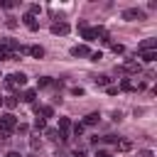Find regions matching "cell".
Masks as SVG:
<instances>
[{
	"instance_id": "6da1fadb",
	"label": "cell",
	"mask_w": 157,
	"mask_h": 157,
	"mask_svg": "<svg viewBox=\"0 0 157 157\" xmlns=\"http://www.w3.org/2000/svg\"><path fill=\"white\" fill-rule=\"evenodd\" d=\"M27 83V76L22 74V71H15V74H10L7 78H5V86L7 88H20V86H25Z\"/></svg>"
},
{
	"instance_id": "7a4b0ae2",
	"label": "cell",
	"mask_w": 157,
	"mask_h": 157,
	"mask_svg": "<svg viewBox=\"0 0 157 157\" xmlns=\"http://www.w3.org/2000/svg\"><path fill=\"white\" fill-rule=\"evenodd\" d=\"M17 128V120H15V115L12 113H7V115H2L0 118V132H5V135H12V130Z\"/></svg>"
},
{
	"instance_id": "3957f363",
	"label": "cell",
	"mask_w": 157,
	"mask_h": 157,
	"mask_svg": "<svg viewBox=\"0 0 157 157\" xmlns=\"http://www.w3.org/2000/svg\"><path fill=\"white\" fill-rule=\"evenodd\" d=\"M123 20H147V15L140 7H128V10H123Z\"/></svg>"
},
{
	"instance_id": "277c9868",
	"label": "cell",
	"mask_w": 157,
	"mask_h": 157,
	"mask_svg": "<svg viewBox=\"0 0 157 157\" xmlns=\"http://www.w3.org/2000/svg\"><path fill=\"white\" fill-rule=\"evenodd\" d=\"M123 71H125V74H140V71H142V66H140V61L128 59V61L123 64Z\"/></svg>"
},
{
	"instance_id": "5b68a950",
	"label": "cell",
	"mask_w": 157,
	"mask_h": 157,
	"mask_svg": "<svg viewBox=\"0 0 157 157\" xmlns=\"http://www.w3.org/2000/svg\"><path fill=\"white\" fill-rule=\"evenodd\" d=\"M78 29H81V37H83L86 42H93V39H96L93 29H91V27H86V22H78Z\"/></svg>"
},
{
	"instance_id": "8992f818",
	"label": "cell",
	"mask_w": 157,
	"mask_h": 157,
	"mask_svg": "<svg viewBox=\"0 0 157 157\" xmlns=\"http://www.w3.org/2000/svg\"><path fill=\"white\" fill-rule=\"evenodd\" d=\"M71 54L74 56H91V49H88V44H76V47H71Z\"/></svg>"
},
{
	"instance_id": "52a82bcc",
	"label": "cell",
	"mask_w": 157,
	"mask_h": 157,
	"mask_svg": "<svg viewBox=\"0 0 157 157\" xmlns=\"http://www.w3.org/2000/svg\"><path fill=\"white\" fill-rule=\"evenodd\" d=\"M69 130H71V120L69 118H59V132L64 135V140H69Z\"/></svg>"
},
{
	"instance_id": "ba28073f",
	"label": "cell",
	"mask_w": 157,
	"mask_h": 157,
	"mask_svg": "<svg viewBox=\"0 0 157 157\" xmlns=\"http://www.w3.org/2000/svg\"><path fill=\"white\" fill-rule=\"evenodd\" d=\"M69 29H71V27H69L66 22H54V25H52V34H69Z\"/></svg>"
},
{
	"instance_id": "9c48e42d",
	"label": "cell",
	"mask_w": 157,
	"mask_h": 157,
	"mask_svg": "<svg viewBox=\"0 0 157 157\" xmlns=\"http://www.w3.org/2000/svg\"><path fill=\"white\" fill-rule=\"evenodd\" d=\"M22 20H25V25H27V29H32V32H37V29H39V22H37V17H32L29 12H27V15L22 17Z\"/></svg>"
},
{
	"instance_id": "30bf717a",
	"label": "cell",
	"mask_w": 157,
	"mask_h": 157,
	"mask_svg": "<svg viewBox=\"0 0 157 157\" xmlns=\"http://www.w3.org/2000/svg\"><path fill=\"white\" fill-rule=\"evenodd\" d=\"M140 59H142L145 64H152V61L157 59V49H150V52H140Z\"/></svg>"
},
{
	"instance_id": "8fae6325",
	"label": "cell",
	"mask_w": 157,
	"mask_h": 157,
	"mask_svg": "<svg viewBox=\"0 0 157 157\" xmlns=\"http://www.w3.org/2000/svg\"><path fill=\"white\" fill-rule=\"evenodd\" d=\"M37 115L47 120V118H52V115H54V108H52V105H42V108H37Z\"/></svg>"
},
{
	"instance_id": "7c38bea8",
	"label": "cell",
	"mask_w": 157,
	"mask_h": 157,
	"mask_svg": "<svg viewBox=\"0 0 157 157\" xmlns=\"http://www.w3.org/2000/svg\"><path fill=\"white\" fill-rule=\"evenodd\" d=\"M44 135H47V140H52V142H59V140H64V135L59 132V130H44Z\"/></svg>"
},
{
	"instance_id": "4fadbf2b",
	"label": "cell",
	"mask_w": 157,
	"mask_h": 157,
	"mask_svg": "<svg viewBox=\"0 0 157 157\" xmlns=\"http://www.w3.org/2000/svg\"><path fill=\"white\" fill-rule=\"evenodd\" d=\"M27 54H32L34 59H42V56H44V47L34 44V47H29V49H27Z\"/></svg>"
},
{
	"instance_id": "5bb4252c",
	"label": "cell",
	"mask_w": 157,
	"mask_h": 157,
	"mask_svg": "<svg viewBox=\"0 0 157 157\" xmlns=\"http://www.w3.org/2000/svg\"><path fill=\"white\" fill-rule=\"evenodd\" d=\"M17 103H20V101H17V96H2V105H7L10 110H12V108H17Z\"/></svg>"
},
{
	"instance_id": "9a60e30c",
	"label": "cell",
	"mask_w": 157,
	"mask_h": 157,
	"mask_svg": "<svg viewBox=\"0 0 157 157\" xmlns=\"http://www.w3.org/2000/svg\"><path fill=\"white\" fill-rule=\"evenodd\" d=\"M150 49H157V39H145L140 44V52H150Z\"/></svg>"
},
{
	"instance_id": "2e32d148",
	"label": "cell",
	"mask_w": 157,
	"mask_h": 157,
	"mask_svg": "<svg viewBox=\"0 0 157 157\" xmlns=\"http://www.w3.org/2000/svg\"><path fill=\"white\" fill-rule=\"evenodd\" d=\"M115 145H118L120 152H130V150H132V140H118Z\"/></svg>"
},
{
	"instance_id": "e0dca14e",
	"label": "cell",
	"mask_w": 157,
	"mask_h": 157,
	"mask_svg": "<svg viewBox=\"0 0 157 157\" xmlns=\"http://www.w3.org/2000/svg\"><path fill=\"white\" fill-rule=\"evenodd\" d=\"M98 118H101L98 113H88V115L83 118V123H81V125H96V123H98Z\"/></svg>"
},
{
	"instance_id": "ac0fdd59",
	"label": "cell",
	"mask_w": 157,
	"mask_h": 157,
	"mask_svg": "<svg viewBox=\"0 0 157 157\" xmlns=\"http://www.w3.org/2000/svg\"><path fill=\"white\" fill-rule=\"evenodd\" d=\"M34 98H37V91H32V88L22 93V101H25V103H34Z\"/></svg>"
},
{
	"instance_id": "d6986e66",
	"label": "cell",
	"mask_w": 157,
	"mask_h": 157,
	"mask_svg": "<svg viewBox=\"0 0 157 157\" xmlns=\"http://www.w3.org/2000/svg\"><path fill=\"white\" fill-rule=\"evenodd\" d=\"M52 83H54V81H52L49 76H39V78H37V86H39V88H47V86H52Z\"/></svg>"
},
{
	"instance_id": "ffe728a7",
	"label": "cell",
	"mask_w": 157,
	"mask_h": 157,
	"mask_svg": "<svg viewBox=\"0 0 157 157\" xmlns=\"http://www.w3.org/2000/svg\"><path fill=\"white\" fill-rule=\"evenodd\" d=\"M93 81H96L98 86H110V78H108V76H96Z\"/></svg>"
},
{
	"instance_id": "44dd1931",
	"label": "cell",
	"mask_w": 157,
	"mask_h": 157,
	"mask_svg": "<svg viewBox=\"0 0 157 157\" xmlns=\"http://www.w3.org/2000/svg\"><path fill=\"white\" fill-rule=\"evenodd\" d=\"M120 88H123V91H135V83H130L128 78H123V81H120Z\"/></svg>"
},
{
	"instance_id": "7402d4cb",
	"label": "cell",
	"mask_w": 157,
	"mask_h": 157,
	"mask_svg": "<svg viewBox=\"0 0 157 157\" xmlns=\"http://www.w3.org/2000/svg\"><path fill=\"white\" fill-rule=\"evenodd\" d=\"M34 128H37V130H47V120L37 115V120H34Z\"/></svg>"
},
{
	"instance_id": "603a6c76",
	"label": "cell",
	"mask_w": 157,
	"mask_h": 157,
	"mask_svg": "<svg viewBox=\"0 0 157 157\" xmlns=\"http://www.w3.org/2000/svg\"><path fill=\"white\" fill-rule=\"evenodd\" d=\"M71 130H74V135H76V137H81V132H83V125H81V123H74V125H71Z\"/></svg>"
},
{
	"instance_id": "cb8c5ba5",
	"label": "cell",
	"mask_w": 157,
	"mask_h": 157,
	"mask_svg": "<svg viewBox=\"0 0 157 157\" xmlns=\"http://www.w3.org/2000/svg\"><path fill=\"white\" fill-rule=\"evenodd\" d=\"M29 145H32V150H37V147L42 145V142H39V135H32V137H29Z\"/></svg>"
},
{
	"instance_id": "d4e9b609",
	"label": "cell",
	"mask_w": 157,
	"mask_h": 157,
	"mask_svg": "<svg viewBox=\"0 0 157 157\" xmlns=\"http://www.w3.org/2000/svg\"><path fill=\"white\" fill-rule=\"evenodd\" d=\"M0 7L10 10V7H15V0H0Z\"/></svg>"
},
{
	"instance_id": "484cf974",
	"label": "cell",
	"mask_w": 157,
	"mask_h": 157,
	"mask_svg": "<svg viewBox=\"0 0 157 157\" xmlns=\"http://www.w3.org/2000/svg\"><path fill=\"white\" fill-rule=\"evenodd\" d=\"M110 49H113L115 54H123V52H125V47H123V44H110Z\"/></svg>"
},
{
	"instance_id": "4316f807",
	"label": "cell",
	"mask_w": 157,
	"mask_h": 157,
	"mask_svg": "<svg viewBox=\"0 0 157 157\" xmlns=\"http://www.w3.org/2000/svg\"><path fill=\"white\" fill-rule=\"evenodd\" d=\"M101 59H103L101 52H91V61H101Z\"/></svg>"
},
{
	"instance_id": "83f0119b",
	"label": "cell",
	"mask_w": 157,
	"mask_h": 157,
	"mask_svg": "<svg viewBox=\"0 0 157 157\" xmlns=\"http://www.w3.org/2000/svg\"><path fill=\"white\" fill-rule=\"evenodd\" d=\"M7 27L15 29V27H17V20H15V17H7Z\"/></svg>"
},
{
	"instance_id": "f1b7e54d",
	"label": "cell",
	"mask_w": 157,
	"mask_h": 157,
	"mask_svg": "<svg viewBox=\"0 0 157 157\" xmlns=\"http://www.w3.org/2000/svg\"><path fill=\"white\" fill-rule=\"evenodd\" d=\"M105 91H108V96H115L118 93V86H105Z\"/></svg>"
},
{
	"instance_id": "f546056e",
	"label": "cell",
	"mask_w": 157,
	"mask_h": 157,
	"mask_svg": "<svg viewBox=\"0 0 157 157\" xmlns=\"http://www.w3.org/2000/svg\"><path fill=\"white\" fill-rule=\"evenodd\" d=\"M103 140H105V142H113V145H115V142H118V137H115V135H105V137H103Z\"/></svg>"
},
{
	"instance_id": "4dcf8cb0",
	"label": "cell",
	"mask_w": 157,
	"mask_h": 157,
	"mask_svg": "<svg viewBox=\"0 0 157 157\" xmlns=\"http://www.w3.org/2000/svg\"><path fill=\"white\" fill-rule=\"evenodd\" d=\"M96 157H113V155H110V152H105V150H98V152H96Z\"/></svg>"
},
{
	"instance_id": "1f68e13d",
	"label": "cell",
	"mask_w": 157,
	"mask_h": 157,
	"mask_svg": "<svg viewBox=\"0 0 157 157\" xmlns=\"http://www.w3.org/2000/svg\"><path fill=\"white\" fill-rule=\"evenodd\" d=\"M137 157H152V152H150V150H142V152H140Z\"/></svg>"
},
{
	"instance_id": "d6a6232c",
	"label": "cell",
	"mask_w": 157,
	"mask_h": 157,
	"mask_svg": "<svg viewBox=\"0 0 157 157\" xmlns=\"http://www.w3.org/2000/svg\"><path fill=\"white\" fill-rule=\"evenodd\" d=\"M7 157H20V152H7Z\"/></svg>"
},
{
	"instance_id": "836d02e7",
	"label": "cell",
	"mask_w": 157,
	"mask_h": 157,
	"mask_svg": "<svg viewBox=\"0 0 157 157\" xmlns=\"http://www.w3.org/2000/svg\"><path fill=\"white\" fill-rule=\"evenodd\" d=\"M54 157H66V155H59V152H56V155H54Z\"/></svg>"
},
{
	"instance_id": "e575fe53",
	"label": "cell",
	"mask_w": 157,
	"mask_h": 157,
	"mask_svg": "<svg viewBox=\"0 0 157 157\" xmlns=\"http://www.w3.org/2000/svg\"><path fill=\"white\" fill-rule=\"evenodd\" d=\"M0 105H2V96H0Z\"/></svg>"
}]
</instances>
